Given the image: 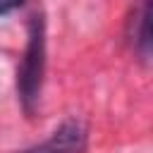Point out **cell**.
I'll list each match as a JSON object with an SVG mask.
<instances>
[{
    "mask_svg": "<svg viewBox=\"0 0 153 153\" xmlns=\"http://www.w3.org/2000/svg\"><path fill=\"white\" fill-rule=\"evenodd\" d=\"M43 69H45V24H43V17L36 14L31 17V24H29V43L19 67V96L26 112H33V105L38 100Z\"/></svg>",
    "mask_w": 153,
    "mask_h": 153,
    "instance_id": "1",
    "label": "cell"
},
{
    "mask_svg": "<svg viewBox=\"0 0 153 153\" xmlns=\"http://www.w3.org/2000/svg\"><path fill=\"white\" fill-rule=\"evenodd\" d=\"M86 129L79 120H65L45 141L22 151V153H84Z\"/></svg>",
    "mask_w": 153,
    "mask_h": 153,
    "instance_id": "2",
    "label": "cell"
},
{
    "mask_svg": "<svg viewBox=\"0 0 153 153\" xmlns=\"http://www.w3.org/2000/svg\"><path fill=\"white\" fill-rule=\"evenodd\" d=\"M136 22H139L136 45H139L141 55H143V57H148V53H151V2H148V0H143V5H141V10H139Z\"/></svg>",
    "mask_w": 153,
    "mask_h": 153,
    "instance_id": "3",
    "label": "cell"
},
{
    "mask_svg": "<svg viewBox=\"0 0 153 153\" xmlns=\"http://www.w3.org/2000/svg\"><path fill=\"white\" fill-rule=\"evenodd\" d=\"M22 5V0H0V14H10Z\"/></svg>",
    "mask_w": 153,
    "mask_h": 153,
    "instance_id": "4",
    "label": "cell"
}]
</instances>
